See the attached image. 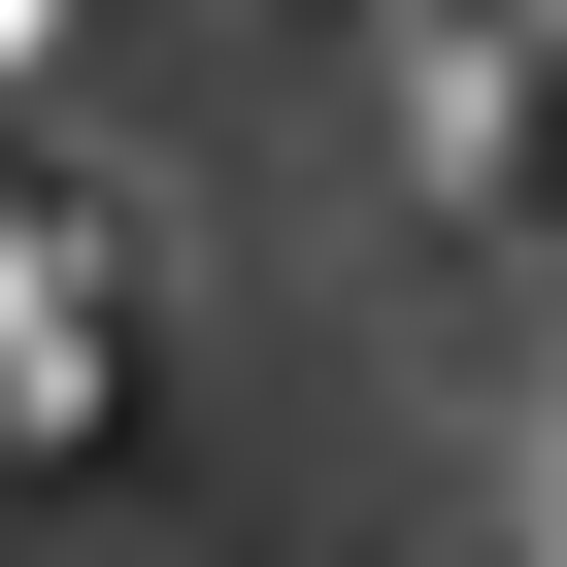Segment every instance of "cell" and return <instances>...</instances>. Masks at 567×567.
<instances>
[{"label":"cell","instance_id":"1","mask_svg":"<svg viewBox=\"0 0 567 567\" xmlns=\"http://www.w3.org/2000/svg\"><path fill=\"white\" fill-rule=\"evenodd\" d=\"M501 534H534V567H567V368H534V401H501Z\"/></svg>","mask_w":567,"mask_h":567},{"label":"cell","instance_id":"2","mask_svg":"<svg viewBox=\"0 0 567 567\" xmlns=\"http://www.w3.org/2000/svg\"><path fill=\"white\" fill-rule=\"evenodd\" d=\"M34 68H68V0H0V101H34Z\"/></svg>","mask_w":567,"mask_h":567}]
</instances>
